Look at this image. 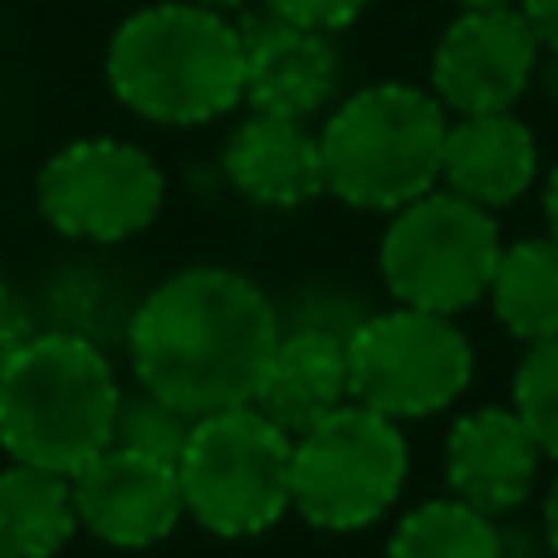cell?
Segmentation results:
<instances>
[{"mask_svg":"<svg viewBox=\"0 0 558 558\" xmlns=\"http://www.w3.org/2000/svg\"><path fill=\"white\" fill-rule=\"evenodd\" d=\"M123 343L137 387L196 422L255 402L279 343V304L251 275L192 265L137 299Z\"/></svg>","mask_w":558,"mask_h":558,"instance_id":"6da1fadb","label":"cell"},{"mask_svg":"<svg viewBox=\"0 0 558 558\" xmlns=\"http://www.w3.org/2000/svg\"><path fill=\"white\" fill-rule=\"evenodd\" d=\"M104 69L118 104L162 128H202L245 104L241 29L192 0L133 10L108 39Z\"/></svg>","mask_w":558,"mask_h":558,"instance_id":"7a4b0ae2","label":"cell"},{"mask_svg":"<svg viewBox=\"0 0 558 558\" xmlns=\"http://www.w3.org/2000/svg\"><path fill=\"white\" fill-rule=\"evenodd\" d=\"M123 383L94 338L45 328L0 367V451L20 465L78 475L113 446Z\"/></svg>","mask_w":558,"mask_h":558,"instance_id":"3957f363","label":"cell"},{"mask_svg":"<svg viewBox=\"0 0 558 558\" xmlns=\"http://www.w3.org/2000/svg\"><path fill=\"white\" fill-rule=\"evenodd\" d=\"M446 128V108L426 88H357L328 113L318 133L324 192L353 211H402L441 182Z\"/></svg>","mask_w":558,"mask_h":558,"instance_id":"277c9868","label":"cell"},{"mask_svg":"<svg viewBox=\"0 0 558 558\" xmlns=\"http://www.w3.org/2000/svg\"><path fill=\"white\" fill-rule=\"evenodd\" d=\"M289 456L294 436L251 402L196 416L177 456L186 514L216 539H255L275 530L289 514Z\"/></svg>","mask_w":558,"mask_h":558,"instance_id":"5b68a950","label":"cell"},{"mask_svg":"<svg viewBox=\"0 0 558 558\" xmlns=\"http://www.w3.org/2000/svg\"><path fill=\"white\" fill-rule=\"evenodd\" d=\"M407 471H412V451L402 426L363 402H348L304 436H294L289 510L328 534L367 530L397 505Z\"/></svg>","mask_w":558,"mask_h":558,"instance_id":"8992f818","label":"cell"},{"mask_svg":"<svg viewBox=\"0 0 558 558\" xmlns=\"http://www.w3.org/2000/svg\"><path fill=\"white\" fill-rule=\"evenodd\" d=\"M500 226L495 211L465 202L456 192H426L392 211L383 231V284L397 304L426 314H461L490 294L500 265Z\"/></svg>","mask_w":558,"mask_h":558,"instance_id":"52a82bcc","label":"cell"},{"mask_svg":"<svg viewBox=\"0 0 558 558\" xmlns=\"http://www.w3.org/2000/svg\"><path fill=\"white\" fill-rule=\"evenodd\" d=\"M475 348L451 314L426 308H383L367 314L348 338V383L353 402L402 422L436 416L471 387Z\"/></svg>","mask_w":558,"mask_h":558,"instance_id":"ba28073f","label":"cell"},{"mask_svg":"<svg viewBox=\"0 0 558 558\" xmlns=\"http://www.w3.org/2000/svg\"><path fill=\"white\" fill-rule=\"evenodd\" d=\"M167 177L153 153L123 137H78L59 147L35 182V206L64 241L118 245L157 221Z\"/></svg>","mask_w":558,"mask_h":558,"instance_id":"9c48e42d","label":"cell"},{"mask_svg":"<svg viewBox=\"0 0 558 558\" xmlns=\"http://www.w3.org/2000/svg\"><path fill=\"white\" fill-rule=\"evenodd\" d=\"M539 69V39L520 10H465L432 49V94L451 113H505Z\"/></svg>","mask_w":558,"mask_h":558,"instance_id":"30bf717a","label":"cell"},{"mask_svg":"<svg viewBox=\"0 0 558 558\" xmlns=\"http://www.w3.org/2000/svg\"><path fill=\"white\" fill-rule=\"evenodd\" d=\"M69 481H74L78 530L108 549H153L186 520L177 465L157 456L108 446Z\"/></svg>","mask_w":558,"mask_h":558,"instance_id":"8fae6325","label":"cell"},{"mask_svg":"<svg viewBox=\"0 0 558 558\" xmlns=\"http://www.w3.org/2000/svg\"><path fill=\"white\" fill-rule=\"evenodd\" d=\"M235 29H241V54H245V104L255 113H279L294 118V123H308L338 98L343 59H338L333 35L289 25L270 10Z\"/></svg>","mask_w":558,"mask_h":558,"instance_id":"7c38bea8","label":"cell"},{"mask_svg":"<svg viewBox=\"0 0 558 558\" xmlns=\"http://www.w3.org/2000/svg\"><path fill=\"white\" fill-rule=\"evenodd\" d=\"M539 465L544 451L524 432L514 407L465 412L446 436V485L461 505L490 514V520H505L530 500Z\"/></svg>","mask_w":558,"mask_h":558,"instance_id":"4fadbf2b","label":"cell"},{"mask_svg":"<svg viewBox=\"0 0 558 558\" xmlns=\"http://www.w3.org/2000/svg\"><path fill=\"white\" fill-rule=\"evenodd\" d=\"M226 182L255 206L270 211H294L308 206L314 196H324V157H318V133H308V123L279 113H255L235 123V133L226 137Z\"/></svg>","mask_w":558,"mask_h":558,"instance_id":"5bb4252c","label":"cell"},{"mask_svg":"<svg viewBox=\"0 0 558 558\" xmlns=\"http://www.w3.org/2000/svg\"><path fill=\"white\" fill-rule=\"evenodd\" d=\"M534 172H539V143H534L530 123L514 118L510 108L505 113H465L446 128V192L465 196L485 211H500L530 192Z\"/></svg>","mask_w":558,"mask_h":558,"instance_id":"9a60e30c","label":"cell"},{"mask_svg":"<svg viewBox=\"0 0 558 558\" xmlns=\"http://www.w3.org/2000/svg\"><path fill=\"white\" fill-rule=\"evenodd\" d=\"M353 402L348 383V343L333 333H308V328H279V343L260 373L255 402L265 416L289 436H304L338 407Z\"/></svg>","mask_w":558,"mask_h":558,"instance_id":"2e32d148","label":"cell"},{"mask_svg":"<svg viewBox=\"0 0 558 558\" xmlns=\"http://www.w3.org/2000/svg\"><path fill=\"white\" fill-rule=\"evenodd\" d=\"M78 534L74 481L10 461L0 471V549L15 558H54Z\"/></svg>","mask_w":558,"mask_h":558,"instance_id":"e0dca14e","label":"cell"},{"mask_svg":"<svg viewBox=\"0 0 558 558\" xmlns=\"http://www.w3.org/2000/svg\"><path fill=\"white\" fill-rule=\"evenodd\" d=\"M485 299L520 343L558 338V245L549 235L505 245Z\"/></svg>","mask_w":558,"mask_h":558,"instance_id":"ac0fdd59","label":"cell"},{"mask_svg":"<svg viewBox=\"0 0 558 558\" xmlns=\"http://www.w3.org/2000/svg\"><path fill=\"white\" fill-rule=\"evenodd\" d=\"M387 558H510L505 534L490 514L451 500H426L397 520Z\"/></svg>","mask_w":558,"mask_h":558,"instance_id":"d6986e66","label":"cell"},{"mask_svg":"<svg viewBox=\"0 0 558 558\" xmlns=\"http://www.w3.org/2000/svg\"><path fill=\"white\" fill-rule=\"evenodd\" d=\"M510 407L524 422V432L534 436V446L544 451V461H558V338L530 343V353L514 367Z\"/></svg>","mask_w":558,"mask_h":558,"instance_id":"ffe728a7","label":"cell"},{"mask_svg":"<svg viewBox=\"0 0 558 558\" xmlns=\"http://www.w3.org/2000/svg\"><path fill=\"white\" fill-rule=\"evenodd\" d=\"M186 436H192V416L177 412L172 402L143 392V387L133 397L123 392V407H118V422H113V446H128V451H143L177 465Z\"/></svg>","mask_w":558,"mask_h":558,"instance_id":"44dd1931","label":"cell"},{"mask_svg":"<svg viewBox=\"0 0 558 558\" xmlns=\"http://www.w3.org/2000/svg\"><path fill=\"white\" fill-rule=\"evenodd\" d=\"M373 308L343 284H308L299 289V299L289 308H279V328H308V333H333V338H353L363 328V318Z\"/></svg>","mask_w":558,"mask_h":558,"instance_id":"7402d4cb","label":"cell"},{"mask_svg":"<svg viewBox=\"0 0 558 558\" xmlns=\"http://www.w3.org/2000/svg\"><path fill=\"white\" fill-rule=\"evenodd\" d=\"M367 5H373V0H265L270 15L289 20V25H304V29H324V35L348 29Z\"/></svg>","mask_w":558,"mask_h":558,"instance_id":"603a6c76","label":"cell"},{"mask_svg":"<svg viewBox=\"0 0 558 558\" xmlns=\"http://www.w3.org/2000/svg\"><path fill=\"white\" fill-rule=\"evenodd\" d=\"M29 338V318H25V304H20V294L10 289V279L0 275V367H5V357L15 353L20 343Z\"/></svg>","mask_w":558,"mask_h":558,"instance_id":"cb8c5ba5","label":"cell"},{"mask_svg":"<svg viewBox=\"0 0 558 558\" xmlns=\"http://www.w3.org/2000/svg\"><path fill=\"white\" fill-rule=\"evenodd\" d=\"M520 15L530 20V29H534L544 54H558V0H524Z\"/></svg>","mask_w":558,"mask_h":558,"instance_id":"d4e9b609","label":"cell"},{"mask_svg":"<svg viewBox=\"0 0 558 558\" xmlns=\"http://www.w3.org/2000/svg\"><path fill=\"white\" fill-rule=\"evenodd\" d=\"M544 539H549V554L558 558V481L549 485V500H544Z\"/></svg>","mask_w":558,"mask_h":558,"instance_id":"484cf974","label":"cell"},{"mask_svg":"<svg viewBox=\"0 0 558 558\" xmlns=\"http://www.w3.org/2000/svg\"><path fill=\"white\" fill-rule=\"evenodd\" d=\"M544 221H549V241L558 245V167L549 172V186H544Z\"/></svg>","mask_w":558,"mask_h":558,"instance_id":"4316f807","label":"cell"},{"mask_svg":"<svg viewBox=\"0 0 558 558\" xmlns=\"http://www.w3.org/2000/svg\"><path fill=\"white\" fill-rule=\"evenodd\" d=\"M534 78H544V94L558 98V54H544V64L534 69Z\"/></svg>","mask_w":558,"mask_h":558,"instance_id":"83f0119b","label":"cell"},{"mask_svg":"<svg viewBox=\"0 0 558 558\" xmlns=\"http://www.w3.org/2000/svg\"><path fill=\"white\" fill-rule=\"evenodd\" d=\"M461 10H500V5H510V0H456Z\"/></svg>","mask_w":558,"mask_h":558,"instance_id":"f1b7e54d","label":"cell"},{"mask_svg":"<svg viewBox=\"0 0 558 558\" xmlns=\"http://www.w3.org/2000/svg\"><path fill=\"white\" fill-rule=\"evenodd\" d=\"M192 5H206V10H241L245 0H192Z\"/></svg>","mask_w":558,"mask_h":558,"instance_id":"f546056e","label":"cell"},{"mask_svg":"<svg viewBox=\"0 0 558 558\" xmlns=\"http://www.w3.org/2000/svg\"><path fill=\"white\" fill-rule=\"evenodd\" d=\"M0 558H15V554H5V549H0Z\"/></svg>","mask_w":558,"mask_h":558,"instance_id":"4dcf8cb0","label":"cell"}]
</instances>
